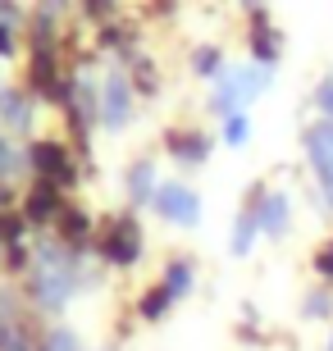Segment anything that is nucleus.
<instances>
[{
    "label": "nucleus",
    "mask_w": 333,
    "mask_h": 351,
    "mask_svg": "<svg viewBox=\"0 0 333 351\" xmlns=\"http://www.w3.org/2000/svg\"><path fill=\"white\" fill-rule=\"evenodd\" d=\"M0 123H10L14 132H23L32 123V101H27L23 91H0Z\"/></svg>",
    "instance_id": "12"
},
{
    "label": "nucleus",
    "mask_w": 333,
    "mask_h": 351,
    "mask_svg": "<svg viewBox=\"0 0 333 351\" xmlns=\"http://www.w3.org/2000/svg\"><path fill=\"white\" fill-rule=\"evenodd\" d=\"M141 251H146V237H141L137 219L133 215H110L101 228V261L115 265V269H128V265H137Z\"/></svg>",
    "instance_id": "2"
},
{
    "label": "nucleus",
    "mask_w": 333,
    "mask_h": 351,
    "mask_svg": "<svg viewBox=\"0 0 333 351\" xmlns=\"http://www.w3.org/2000/svg\"><path fill=\"white\" fill-rule=\"evenodd\" d=\"M192 278H196L192 261H169V269H165V292H169L174 301L187 297V292H192Z\"/></svg>",
    "instance_id": "14"
},
{
    "label": "nucleus",
    "mask_w": 333,
    "mask_h": 351,
    "mask_svg": "<svg viewBox=\"0 0 333 351\" xmlns=\"http://www.w3.org/2000/svg\"><path fill=\"white\" fill-rule=\"evenodd\" d=\"M0 55H14V27L0 23Z\"/></svg>",
    "instance_id": "23"
},
{
    "label": "nucleus",
    "mask_w": 333,
    "mask_h": 351,
    "mask_svg": "<svg viewBox=\"0 0 333 351\" xmlns=\"http://www.w3.org/2000/svg\"><path fill=\"white\" fill-rule=\"evenodd\" d=\"M315 274H320V278H329V283H333V242H324V247L315 251Z\"/></svg>",
    "instance_id": "21"
},
{
    "label": "nucleus",
    "mask_w": 333,
    "mask_h": 351,
    "mask_svg": "<svg viewBox=\"0 0 333 351\" xmlns=\"http://www.w3.org/2000/svg\"><path fill=\"white\" fill-rule=\"evenodd\" d=\"M124 187H128L133 206H155V192H160V182H155V165H151V160H137V165L128 169V182H124Z\"/></svg>",
    "instance_id": "10"
},
{
    "label": "nucleus",
    "mask_w": 333,
    "mask_h": 351,
    "mask_svg": "<svg viewBox=\"0 0 333 351\" xmlns=\"http://www.w3.org/2000/svg\"><path fill=\"white\" fill-rule=\"evenodd\" d=\"M246 137H251V119H246V110L219 123V142L229 146V151H242V146H246Z\"/></svg>",
    "instance_id": "16"
},
{
    "label": "nucleus",
    "mask_w": 333,
    "mask_h": 351,
    "mask_svg": "<svg viewBox=\"0 0 333 351\" xmlns=\"http://www.w3.org/2000/svg\"><path fill=\"white\" fill-rule=\"evenodd\" d=\"M301 146H306V160L320 178V187H333V119H315L301 132Z\"/></svg>",
    "instance_id": "6"
},
{
    "label": "nucleus",
    "mask_w": 333,
    "mask_h": 351,
    "mask_svg": "<svg viewBox=\"0 0 333 351\" xmlns=\"http://www.w3.org/2000/svg\"><path fill=\"white\" fill-rule=\"evenodd\" d=\"M27 165L37 169L41 182H55V187L73 182V156L60 142H32L27 146Z\"/></svg>",
    "instance_id": "5"
},
{
    "label": "nucleus",
    "mask_w": 333,
    "mask_h": 351,
    "mask_svg": "<svg viewBox=\"0 0 333 351\" xmlns=\"http://www.w3.org/2000/svg\"><path fill=\"white\" fill-rule=\"evenodd\" d=\"M82 10H87L91 19H105V14L115 10V0H82Z\"/></svg>",
    "instance_id": "22"
},
{
    "label": "nucleus",
    "mask_w": 333,
    "mask_h": 351,
    "mask_svg": "<svg viewBox=\"0 0 333 351\" xmlns=\"http://www.w3.org/2000/svg\"><path fill=\"white\" fill-rule=\"evenodd\" d=\"M242 5H246V10H260V5H265V0H242Z\"/></svg>",
    "instance_id": "25"
},
{
    "label": "nucleus",
    "mask_w": 333,
    "mask_h": 351,
    "mask_svg": "<svg viewBox=\"0 0 333 351\" xmlns=\"http://www.w3.org/2000/svg\"><path fill=\"white\" fill-rule=\"evenodd\" d=\"M256 233H260L256 206H246L242 215H238V223H233V256H246V251H251V242H256Z\"/></svg>",
    "instance_id": "13"
},
{
    "label": "nucleus",
    "mask_w": 333,
    "mask_h": 351,
    "mask_svg": "<svg viewBox=\"0 0 333 351\" xmlns=\"http://www.w3.org/2000/svg\"><path fill=\"white\" fill-rule=\"evenodd\" d=\"M251 206H256V219L265 237H283L292 228V196L288 192H256Z\"/></svg>",
    "instance_id": "7"
},
{
    "label": "nucleus",
    "mask_w": 333,
    "mask_h": 351,
    "mask_svg": "<svg viewBox=\"0 0 333 351\" xmlns=\"http://www.w3.org/2000/svg\"><path fill=\"white\" fill-rule=\"evenodd\" d=\"M169 156L179 160V165H205V156H210V137L205 132H174L169 137Z\"/></svg>",
    "instance_id": "11"
},
{
    "label": "nucleus",
    "mask_w": 333,
    "mask_h": 351,
    "mask_svg": "<svg viewBox=\"0 0 333 351\" xmlns=\"http://www.w3.org/2000/svg\"><path fill=\"white\" fill-rule=\"evenodd\" d=\"M155 215L165 223H174V228H196L201 223V196H196V187H187V182H160V192H155Z\"/></svg>",
    "instance_id": "3"
},
{
    "label": "nucleus",
    "mask_w": 333,
    "mask_h": 351,
    "mask_svg": "<svg viewBox=\"0 0 333 351\" xmlns=\"http://www.w3.org/2000/svg\"><path fill=\"white\" fill-rule=\"evenodd\" d=\"M55 215H60V187L37 178L32 192H27V201H23V219L27 223H51Z\"/></svg>",
    "instance_id": "8"
},
{
    "label": "nucleus",
    "mask_w": 333,
    "mask_h": 351,
    "mask_svg": "<svg viewBox=\"0 0 333 351\" xmlns=\"http://www.w3.org/2000/svg\"><path fill=\"white\" fill-rule=\"evenodd\" d=\"M320 192H324V206L333 210V187H320Z\"/></svg>",
    "instance_id": "24"
},
{
    "label": "nucleus",
    "mask_w": 333,
    "mask_h": 351,
    "mask_svg": "<svg viewBox=\"0 0 333 351\" xmlns=\"http://www.w3.org/2000/svg\"><path fill=\"white\" fill-rule=\"evenodd\" d=\"M37 351H82V342H78V333L73 328H65V324H55L46 338H41V347Z\"/></svg>",
    "instance_id": "19"
},
{
    "label": "nucleus",
    "mask_w": 333,
    "mask_h": 351,
    "mask_svg": "<svg viewBox=\"0 0 333 351\" xmlns=\"http://www.w3.org/2000/svg\"><path fill=\"white\" fill-rule=\"evenodd\" d=\"M192 73L196 78H224V55H219V46L192 51Z\"/></svg>",
    "instance_id": "17"
},
{
    "label": "nucleus",
    "mask_w": 333,
    "mask_h": 351,
    "mask_svg": "<svg viewBox=\"0 0 333 351\" xmlns=\"http://www.w3.org/2000/svg\"><path fill=\"white\" fill-rule=\"evenodd\" d=\"M101 123L110 132H124L133 123V82L124 69H110L101 78Z\"/></svg>",
    "instance_id": "4"
},
{
    "label": "nucleus",
    "mask_w": 333,
    "mask_h": 351,
    "mask_svg": "<svg viewBox=\"0 0 333 351\" xmlns=\"http://www.w3.org/2000/svg\"><path fill=\"white\" fill-rule=\"evenodd\" d=\"M301 315L315 319V324H329V319H333V292H329V287H310L306 301H301Z\"/></svg>",
    "instance_id": "15"
},
{
    "label": "nucleus",
    "mask_w": 333,
    "mask_h": 351,
    "mask_svg": "<svg viewBox=\"0 0 333 351\" xmlns=\"http://www.w3.org/2000/svg\"><path fill=\"white\" fill-rule=\"evenodd\" d=\"M78 292V256L69 251V242H41L32 256V283L27 297L41 311H65Z\"/></svg>",
    "instance_id": "1"
},
{
    "label": "nucleus",
    "mask_w": 333,
    "mask_h": 351,
    "mask_svg": "<svg viewBox=\"0 0 333 351\" xmlns=\"http://www.w3.org/2000/svg\"><path fill=\"white\" fill-rule=\"evenodd\" d=\"M279 55H283V37H279V27H269L265 19H256L251 23V60L256 64H279Z\"/></svg>",
    "instance_id": "9"
},
{
    "label": "nucleus",
    "mask_w": 333,
    "mask_h": 351,
    "mask_svg": "<svg viewBox=\"0 0 333 351\" xmlns=\"http://www.w3.org/2000/svg\"><path fill=\"white\" fill-rule=\"evenodd\" d=\"M169 306H174V297L165 292V283H155L146 297L137 301V311H141V319H165L169 315Z\"/></svg>",
    "instance_id": "18"
},
{
    "label": "nucleus",
    "mask_w": 333,
    "mask_h": 351,
    "mask_svg": "<svg viewBox=\"0 0 333 351\" xmlns=\"http://www.w3.org/2000/svg\"><path fill=\"white\" fill-rule=\"evenodd\" d=\"M315 110H320V119H333V73L315 87Z\"/></svg>",
    "instance_id": "20"
}]
</instances>
